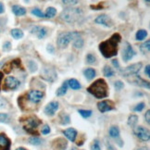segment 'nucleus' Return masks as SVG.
Segmentation results:
<instances>
[{
  "label": "nucleus",
  "instance_id": "obj_46",
  "mask_svg": "<svg viewBox=\"0 0 150 150\" xmlns=\"http://www.w3.org/2000/svg\"><path fill=\"white\" fill-rule=\"evenodd\" d=\"M145 73L146 74V76H150V66L149 65H147L146 67V70H145Z\"/></svg>",
  "mask_w": 150,
  "mask_h": 150
},
{
  "label": "nucleus",
  "instance_id": "obj_3",
  "mask_svg": "<svg viewBox=\"0 0 150 150\" xmlns=\"http://www.w3.org/2000/svg\"><path fill=\"white\" fill-rule=\"evenodd\" d=\"M83 17V11L78 8H69L64 9L60 14V18L68 22V23H74L79 21Z\"/></svg>",
  "mask_w": 150,
  "mask_h": 150
},
{
  "label": "nucleus",
  "instance_id": "obj_5",
  "mask_svg": "<svg viewBox=\"0 0 150 150\" xmlns=\"http://www.w3.org/2000/svg\"><path fill=\"white\" fill-rule=\"evenodd\" d=\"M81 36V33L78 32H68L62 33L57 37V45L60 48H65L67 45L70 44L74 39Z\"/></svg>",
  "mask_w": 150,
  "mask_h": 150
},
{
  "label": "nucleus",
  "instance_id": "obj_15",
  "mask_svg": "<svg viewBox=\"0 0 150 150\" xmlns=\"http://www.w3.org/2000/svg\"><path fill=\"white\" fill-rule=\"evenodd\" d=\"M59 108V103L57 102H51L45 108V113L48 116H53L56 111Z\"/></svg>",
  "mask_w": 150,
  "mask_h": 150
},
{
  "label": "nucleus",
  "instance_id": "obj_56",
  "mask_svg": "<svg viewBox=\"0 0 150 150\" xmlns=\"http://www.w3.org/2000/svg\"><path fill=\"white\" fill-rule=\"evenodd\" d=\"M146 2H149V1H150V0H146Z\"/></svg>",
  "mask_w": 150,
  "mask_h": 150
},
{
  "label": "nucleus",
  "instance_id": "obj_40",
  "mask_svg": "<svg viewBox=\"0 0 150 150\" xmlns=\"http://www.w3.org/2000/svg\"><path fill=\"white\" fill-rule=\"evenodd\" d=\"M62 2L66 6H74L78 3V0H62Z\"/></svg>",
  "mask_w": 150,
  "mask_h": 150
},
{
  "label": "nucleus",
  "instance_id": "obj_18",
  "mask_svg": "<svg viewBox=\"0 0 150 150\" xmlns=\"http://www.w3.org/2000/svg\"><path fill=\"white\" fill-rule=\"evenodd\" d=\"M64 134L70 141L74 142L75 139H76V136H77V131L73 128H69L64 131Z\"/></svg>",
  "mask_w": 150,
  "mask_h": 150
},
{
  "label": "nucleus",
  "instance_id": "obj_2",
  "mask_svg": "<svg viewBox=\"0 0 150 150\" xmlns=\"http://www.w3.org/2000/svg\"><path fill=\"white\" fill-rule=\"evenodd\" d=\"M88 92L93 96H95L96 98H104L107 97L108 95V88L106 81L104 79H98L96 80L94 83H92L88 87Z\"/></svg>",
  "mask_w": 150,
  "mask_h": 150
},
{
  "label": "nucleus",
  "instance_id": "obj_39",
  "mask_svg": "<svg viewBox=\"0 0 150 150\" xmlns=\"http://www.w3.org/2000/svg\"><path fill=\"white\" fill-rule=\"evenodd\" d=\"M91 150H101L100 148V146H99V142L97 140H95L93 142V144H92L91 146Z\"/></svg>",
  "mask_w": 150,
  "mask_h": 150
},
{
  "label": "nucleus",
  "instance_id": "obj_48",
  "mask_svg": "<svg viewBox=\"0 0 150 150\" xmlns=\"http://www.w3.org/2000/svg\"><path fill=\"white\" fill-rule=\"evenodd\" d=\"M112 64L116 67L117 69H120V65H119V63H118V61L116 60V59H114V60H112Z\"/></svg>",
  "mask_w": 150,
  "mask_h": 150
},
{
  "label": "nucleus",
  "instance_id": "obj_24",
  "mask_svg": "<svg viewBox=\"0 0 150 150\" xmlns=\"http://www.w3.org/2000/svg\"><path fill=\"white\" fill-rule=\"evenodd\" d=\"M57 14V9L53 7H50L47 9V11H45V17H47V18H49V19H52L54 18V17L56 16Z\"/></svg>",
  "mask_w": 150,
  "mask_h": 150
},
{
  "label": "nucleus",
  "instance_id": "obj_29",
  "mask_svg": "<svg viewBox=\"0 0 150 150\" xmlns=\"http://www.w3.org/2000/svg\"><path fill=\"white\" fill-rule=\"evenodd\" d=\"M147 36V32L146 30H139L136 33V40L138 41H142Z\"/></svg>",
  "mask_w": 150,
  "mask_h": 150
},
{
  "label": "nucleus",
  "instance_id": "obj_41",
  "mask_svg": "<svg viewBox=\"0 0 150 150\" xmlns=\"http://www.w3.org/2000/svg\"><path fill=\"white\" fill-rule=\"evenodd\" d=\"M144 108H145V103H139L138 105H136V106L134 107V110L139 112V111H142V110H143Z\"/></svg>",
  "mask_w": 150,
  "mask_h": 150
},
{
  "label": "nucleus",
  "instance_id": "obj_6",
  "mask_svg": "<svg viewBox=\"0 0 150 150\" xmlns=\"http://www.w3.org/2000/svg\"><path fill=\"white\" fill-rule=\"evenodd\" d=\"M141 68H142V63L138 62V63L132 64L129 67H127L126 69H124L123 71H120V74H122V76H123V77L134 76V75H135L138 71H140Z\"/></svg>",
  "mask_w": 150,
  "mask_h": 150
},
{
  "label": "nucleus",
  "instance_id": "obj_16",
  "mask_svg": "<svg viewBox=\"0 0 150 150\" xmlns=\"http://www.w3.org/2000/svg\"><path fill=\"white\" fill-rule=\"evenodd\" d=\"M10 140L4 134H0V150H9Z\"/></svg>",
  "mask_w": 150,
  "mask_h": 150
},
{
  "label": "nucleus",
  "instance_id": "obj_42",
  "mask_svg": "<svg viewBox=\"0 0 150 150\" xmlns=\"http://www.w3.org/2000/svg\"><path fill=\"white\" fill-rule=\"evenodd\" d=\"M114 87L116 88V90H120L122 88H123V83L120 82V81H117L114 83Z\"/></svg>",
  "mask_w": 150,
  "mask_h": 150
},
{
  "label": "nucleus",
  "instance_id": "obj_22",
  "mask_svg": "<svg viewBox=\"0 0 150 150\" xmlns=\"http://www.w3.org/2000/svg\"><path fill=\"white\" fill-rule=\"evenodd\" d=\"M67 82H68V85H70V87L73 90H78L81 88V84L77 80L71 79V80L67 81Z\"/></svg>",
  "mask_w": 150,
  "mask_h": 150
},
{
  "label": "nucleus",
  "instance_id": "obj_8",
  "mask_svg": "<svg viewBox=\"0 0 150 150\" xmlns=\"http://www.w3.org/2000/svg\"><path fill=\"white\" fill-rule=\"evenodd\" d=\"M20 85V81L18 79H16L15 77L12 76H8L6 78L5 83H4V86L3 88L4 90H14L17 89Z\"/></svg>",
  "mask_w": 150,
  "mask_h": 150
},
{
  "label": "nucleus",
  "instance_id": "obj_20",
  "mask_svg": "<svg viewBox=\"0 0 150 150\" xmlns=\"http://www.w3.org/2000/svg\"><path fill=\"white\" fill-rule=\"evenodd\" d=\"M12 11H13V13L17 16H23L26 13V9L24 8L21 7V6H18V5L13 6Z\"/></svg>",
  "mask_w": 150,
  "mask_h": 150
},
{
  "label": "nucleus",
  "instance_id": "obj_31",
  "mask_svg": "<svg viewBox=\"0 0 150 150\" xmlns=\"http://www.w3.org/2000/svg\"><path fill=\"white\" fill-rule=\"evenodd\" d=\"M103 72H104V75H105V76H107V77H112L113 75H114V71H112V69L109 67V66H108V65L104 67Z\"/></svg>",
  "mask_w": 150,
  "mask_h": 150
},
{
  "label": "nucleus",
  "instance_id": "obj_36",
  "mask_svg": "<svg viewBox=\"0 0 150 150\" xmlns=\"http://www.w3.org/2000/svg\"><path fill=\"white\" fill-rule=\"evenodd\" d=\"M86 61H87L88 64H94L96 62V57L92 54H88L86 57Z\"/></svg>",
  "mask_w": 150,
  "mask_h": 150
},
{
  "label": "nucleus",
  "instance_id": "obj_4",
  "mask_svg": "<svg viewBox=\"0 0 150 150\" xmlns=\"http://www.w3.org/2000/svg\"><path fill=\"white\" fill-rule=\"evenodd\" d=\"M21 122L23 125V129L32 134H37V132L35 130L37 129V127L42 123V122L36 116H29L26 118H22L21 120Z\"/></svg>",
  "mask_w": 150,
  "mask_h": 150
},
{
  "label": "nucleus",
  "instance_id": "obj_53",
  "mask_svg": "<svg viewBox=\"0 0 150 150\" xmlns=\"http://www.w3.org/2000/svg\"><path fill=\"white\" fill-rule=\"evenodd\" d=\"M3 78V73L2 72H0V83H1V80Z\"/></svg>",
  "mask_w": 150,
  "mask_h": 150
},
{
  "label": "nucleus",
  "instance_id": "obj_33",
  "mask_svg": "<svg viewBox=\"0 0 150 150\" xmlns=\"http://www.w3.org/2000/svg\"><path fill=\"white\" fill-rule=\"evenodd\" d=\"M41 139L38 137H31L30 139H29V143L31 144V145H33V146H38L41 144Z\"/></svg>",
  "mask_w": 150,
  "mask_h": 150
},
{
  "label": "nucleus",
  "instance_id": "obj_43",
  "mask_svg": "<svg viewBox=\"0 0 150 150\" xmlns=\"http://www.w3.org/2000/svg\"><path fill=\"white\" fill-rule=\"evenodd\" d=\"M50 132V128H49V126L48 125H45L43 127V129H42V134H47Z\"/></svg>",
  "mask_w": 150,
  "mask_h": 150
},
{
  "label": "nucleus",
  "instance_id": "obj_14",
  "mask_svg": "<svg viewBox=\"0 0 150 150\" xmlns=\"http://www.w3.org/2000/svg\"><path fill=\"white\" fill-rule=\"evenodd\" d=\"M41 76L45 80L49 81V82H53V81L56 79L57 75H56V72L54 71V70H49L48 68H47L41 72Z\"/></svg>",
  "mask_w": 150,
  "mask_h": 150
},
{
  "label": "nucleus",
  "instance_id": "obj_44",
  "mask_svg": "<svg viewBox=\"0 0 150 150\" xmlns=\"http://www.w3.org/2000/svg\"><path fill=\"white\" fill-rule=\"evenodd\" d=\"M10 47H11V44H10L9 42H6V43L4 44V47H3L4 50H9Z\"/></svg>",
  "mask_w": 150,
  "mask_h": 150
},
{
  "label": "nucleus",
  "instance_id": "obj_25",
  "mask_svg": "<svg viewBox=\"0 0 150 150\" xmlns=\"http://www.w3.org/2000/svg\"><path fill=\"white\" fill-rule=\"evenodd\" d=\"M140 50L143 54H147L149 50H150V41L147 40L146 42L143 43L141 45H140Z\"/></svg>",
  "mask_w": 150,
  "mask_h": 150
},
{
  "label": "nucleus",
  "instance_id": "obj_11",
  "mask_svg": "<svg viewBox=\"0 0 150 150\" xmlns=\"http://www.w3.org/2000/svg\"><path fill=\"white\" fill-rule=\"evenodd\" d=\"M97 108L99 109L101 112H107L109 110H112L115 108L114 103L110 100H104L97 104Z\"/></svg>",
  "mask_w": 150,
  "mask_h": 150
},
{
  "label": "nucleus",
  "instance_id": "obj_50",
  "mask_svg": "<svg viewBox=\"0 0 150 150\" xmlns=\"http://www.w3.org/2000/svg\"><path fill=\"white\" fill-rule=\"evenodd\" d=\"M4 6H3V4L2 3H0V14L1 13H3L4 12Z\"/></svg>",
  "mask_w": 150,
  "mask_h": 150
},
{
  "label": "nucleus",
  "instance_id": "obj_7",
  "mask_svg": "<svg viewBox=\"0 0 150 150\" xmlns=\"http://www.w3.org/2000/svg\"><path fill=\"white\" fill-rule=\"evenodd\" d=\"M44 93L41 91L37 90H31L29 93L26 95V99L33 104H37L43 99Z\"/></svg>",
  "mask_w": 150,
  "mask_h": 150
},
{
  "label": "nucleus",
  "instance_id": "obj_1",
  "mask_svg": "<svg viewBox=\"0 0 150 150\" xmlns=\"http://www.w3.org/2000/svg\"><path fill=\"white\" fill-rule=\"evenodd\" d=\"M120 40L122 36L119 33H114L108 40L102 42L99 45V50L102 55L107 59L116 56L118 54V47Z\"/></svg>",
  "mask_w": 150,
  "mask_h": 150
},
{
  "label": "nucleus",
  "instance_id": "obj_49",
  "mask_svg": "<svg viewBox=\"0 0 150 150\" xmlns=\"http://www.w3.org/2000/svg\"><path fill=\"white\" fill-rule=\"evenodd\" d=\"M47 50L50 52V53H53V52H54V48H53V47H52L51 45H49V47H47Z\"/></svg>",
  "mask_w": 150,
  "mask_h": 150
},
{
  "label": "nucleus",
  "instance_id": "obj_9",
  "mask_svg": "<svg viewBox=\"0 0 150 150\" xmlns=\"http://www.w3.org/2000/svg\"><path fill=\"white\" fill-rule=\"evenodd\" d=\"M134 134L142 141H148L150 138L149 131L143 126H137L134 129Z\"/></svg>",
  "mask_w": 150,
  "mask_h": 150
},
{
  "label": "nucleus",
  "instance_id": "obj_35",
  "mask_svg": "<svg viewBox=\"0 0 150 150\" xmlns=\"http://www.w3.org/2000/svg\"><path fill=\"white\" fill-rule=\"evenodd\" d=\"M61 124H68L70 123V117L68 116L67 114H62L61 115Z\"/></svg>",
  "mask_w": 150,
  "mask_h": 150
},
{
  "label": "nucleus",
  "instance_id": "obj_12",
  "mask_svg": "<svg viewBox=\"0 0 150 150\" xmlns=\"http://www.w3.org/2000/svg\"><path fill=\"white\" fill-rule=\"evenodd\" d=\"M68 146V143L64 138H57L52 143V148L54 150H65Z\"/></svg>",
  "mask_w": 150,
  "mask_h": 150
},
{
  "label": "nucleus",
  "instance_id": "obj_28",
  "mask_svg": "<svg viewBox=\"0 0 150 150\" xmlns=\"http://www.w3.org/2000/svg\"><path fill=\"white\" fill-rule=\"evenodd\" d=\"M67 89H68V82H64V83L61 85V87H59V90L57 91V95L59 96H64L67 92Z\"/></svg>",
  "mask_w": 150,
  "mask_h": 150
},
{
  "label": "nucleus",
  "instance_id": "obj_10",
  "mask_svg": "<svg viewBox=\"0 0 150 150\" xmlns=\"http://www.w3.org/2000/svg\"><path fill=\"white\" fill-rule=\"evenodd\" d=\"M135 55V52L132 49V45L128 43V42H125V45H124V48L122 50V59L125 62L131 60L134 56Z\"/></svg>",
  "mask_w": 150,
  "mask_h": 150
},
{
  "label": "nucleus",
  "instance_id": "obj_13",
  "mask_svg": "<svg viewBox=\"0 0 150 150\" xmlns=\"http://www.w3.org/2000/svg\"><path fill=\"white\" fill-rule=\"evenodd\" d=\"M96 23L98 24H102L106 27H112L113 26V21H111V19L109 18L108 16L103 14V15H99L97 18L95 20Z\"/></svg>",
  "mask_w": 150,
  "mask_h": 150
},
{
  "label": "nucleus",
  "instance_id": "obj_45",
  "mask_svg": "<svg viewBox=\"0 0 150 150\" xmlns=\"http://www.w3.org/2000/svg\"><path fill=\"white\" fill-rule=\"evenodd\" d=\"M91 8L93 9H103V6L100 3L98 6H91Z\"/></svg>",
  "mask_w": 150,
  "mask_h": 150
},
{
  "label": "nucleus",
  "instance_id": "obj_26",
  "mask_svg": "<svg viewBox=\"0 0 150 150\" xmlns=\"http://www.w3.org/2000/svg\"><path fill=\"white\" fill-rule=\"evenodd\" d=\"M11 35L15 39H21L23 37V32L20 29H13V30H11Z\"/></svg>",
  "mask_w": 150,
  "mask_h": 150
},
{
  "label": "nucleus",
  "instance_id": "obj_23",
  "mask_svg": "<svg viewBox=\"0 0 150 150\" xmlns=\"http://www.w3.org/2000/svg\"><path fill=\"white\" fill-rule=\"evenodd\" d=\"M120 135V130L117 126H111L109 128V136L112 138H117Z\"/></svg>",
  "mask_w": 150,
  "mask_h": 150
},
{
  "label": "nucleus",
  "instance_id": "obj_17",
  "mask_svg": "<svg viewBox=\"0 0 150 150\" xmlns=\"http://www.w3.org/2000/svg\"><path fill=\"white\" fill-rule=\"evenodd\" d=\"M31 33H35L39 39H42L45 35H47V29H45V27L34 26V27H33L31 29Z\"/></svg>",
  "mask_w": 150,
  "mask_h": 150
},
{
  "label": "nucleus",
  "instance_id": "obj_21",
  "mask_svg": "<svg viewBox=\"0 0 150 150\" xmlns=\"http://www.w3.org/2000/svg\"><path fill=\"white\" fill-rule=\"evenodd\" d=\"M83 74H84V76L86 77V79L92 80L96 76V71L94 70V69H92V68H88V69H86V70H84Z\"/></svg>",
  "mask_w": 150,
  "mask_h": 150
},
{
  "label": "nucleus",
  "instance_id": "obj_47",
  "mask_svg": "<svg viewBox=\"0 0 150 150\" xmlns=\"http://www.w3.org/2000/svg\"><path fill=\"white\" fill-rule=\"evenodd\" d=\"M146 120L147 123H150V111L149 110H147V112L146 113Z\"/></svg>",
  "mask_w": 150,
  "mask_h": 150
},
{
  "label": "nucleus",
  "instance_id": "obj_38",
  "mask_svg": "<svg viewBox=\"0 0 150 150\" xmlns=\"http://www.w3.org/2000/svg\"><path fill=\"white\" fill-rule=\"evenodd\" d=\"M28 66H29V68H30L31 71H35L37 70V65L33 60H30L28 62Z\"/></svg>",
  "mask_w": 150,
  "mask_h": 150
},
{
  "label": "nucleus",
  "instance_id": "obj_19",
  "mask_svg": "<svg viewBox=\"0 0 150 150\" xmlns=\"http://www.w3.org/2000/svg\"><path fill=\"white\" fill-rule=\"evenodd\" d=\"M132 83H135L136 85H139L142 86V87H146V88H149V83L144 81L141 77H139L138 75H135L134 79L132 80Z\"/></svg>",
  "mask_w": 150,
  "mask_h": 150
},
{
  "label": "nucleus",
  "instance_id": "obj_37",
  "mask_svg": "<svg viewBox=\"0 0 150 150\" xmlns=\"http://www.w3.org/2000/svg\"><path fill=\"white\" fill-rule=\"evenodd\" d=\"M9 117L8 114L5 113H0V122H8Z\"/></svg>",
  "mask_w": 150,
  "mask_h": 150
},
{
  "label": "nucleus",
  "instance_id": "obj_30",
  "mask_svg": "<svg viewBox=\"0 0 150 150\" xmlns=\"http://www.w3.org/2000/svg\"><path fill=\"white\" fill-rule=\"evenodd\" d=\"M138 122V117L136 115H131L128 119V125L131 127H134Z\"/></svg>",
  "mask_w": 150,
  "mask_h": 150
},
{
  "label": "nucleus",
  "instance_id": "obj_54",
  "mask_svg": "<svg viewBox=\"0 0 150 150\" xmlns=\"http://www.w3.org/2000/svg\"><path fill=\"white\" fill-rule=\"evenodd\" d=\"M16 150H27V149H25V148H23V147H19V148H17Z\"/></svg>",
  "mask_w": 150,
  "mask_h": 150
},
{
  "label": "nucleus",
  "instance_id": "obj_34",
  "mask_svg": "<svg viewBox=\"0 0 150 150\" xmlns=\"http://www.w3.org/2000/svg\"><path fill=\"white\" fill-rule=\"evenodd\" d=\"M83 118H89L92 115V110H84V109H79L78 111Z\"/></svg>",
  "mask_w": 150,
  "mask_h": 150
},
{
  "label": "nucleus",
  "instance_id": "obj_27",
  "mask_svg": "<svg viewBox=\"0 0 150 150\" xmlns=\"http://www.w3.org/2000/svg\"><path fill=\"white\" fill-rule=\"evenodd\" d=\"M72 42H73V47L74 48H77V49L82 48L83 45V40L81 36L77 37L76 39H74Z\"/></svg>",
  "mask_w": 150,
  "mask_h": 150
},
{
  "label": "nucleus",
  "instance_id": "obj_52",
  "mask_svg": "<svg viewBox=\"0 0 150 150\" xmlns=\"http://www.w3.org/2000/svg\"><path fill=\"white\" fill-rule=\"evenodd\" d=\"M137 150H149V149L146 148V147H140V148H138Z\"/></svg>",
  "mask_w": 150,
  "mask_h": 150
},
{
  "label": "nucleus",
  "instance_id": "obj_51",
  "mask_svg": "<svg viewBox=\"0 0 150 150\" xmlns=\"http://www.w3.org/2000/svg\"><path fill=\"white\" fill-rule=\"evenodd\" d=\"M108 150H116V149H115L111 145H110V144H108Z\"/></svg>",
  "mask_w": 150,
  "mask_h": 150
},
{
  "label": "nucleus",
  "instance_id": "obj_55",
  "mask_svg": "<svg viewBox=\"0 0 150 150\" xmlns=\"http://www.w3.org/2000/svg\"><path fill=\"white\" fill-rule=\"evenodd\" d=\"M71 150H77L76 148H71Z\"/></svg>",
  "mask_w": 150,
  "mask_h": 150
},
{
  "label": "nucleus",
  "instance_id": "obj_32",
  "mask_svg": "<svg viewBox=\"0 0 150 150\" xmlns=\"http://www.w3.org/2000/svg\"><path fill=\"white\" fill-rule=\"evenodd\" d=\"M31 12H32L33 15L38 17V18H44V17H45V14L39 8H33V9H32Z\"/></svg>",
  "mask_w": 150,
  "mask_h": 150
}]
</instances>
